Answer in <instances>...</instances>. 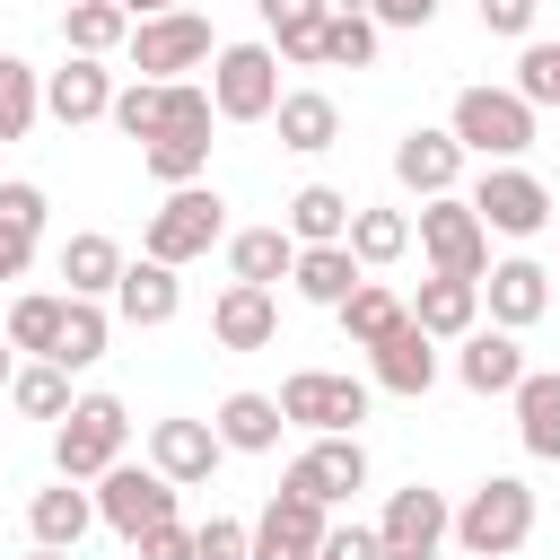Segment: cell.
Instances as JSON below:
<instances>
[{
	"label": "cell",
	"instance_id": "cell-39",
	"mask_svg": "<svg viewBox=\"0 0 560 560\" xmlns=\"http://www.w3.org/2000/svg\"><path fill=\"white\" fill-rule=\"evenodd\" d=\"M61 306H70V298H44V289L18 298V306H9V341H18L26 359H52V350H61Z\"/></svg>",
	"mask_w": 560,
	"mask_h": 560
},
{
	"label": "cell",
	"instance_id": "cell-44",
	"mask_svg": "<svg viewBox=\"0 0 560 560\" xmlns=\"http://www.w3.org/2000/svg\"><path fill=\"white\" fill-rule=\"evenodd\" d=\"M534 9H542V0H481V35H508V44H534Z\"/></svg>",
	"mask_w": 560,
	"mask_h": 560
},
{
	"label": "cell",
	"instance_id": "cell-14",
	"mask_svg": "<svg viewBox=\"0 0 560 560\" xmlns=\"http://www.w3.org/2000/svg\"><path fill=\"white\" fill-rule=\"evenodd\" d=\"M464 158H472V149H464L455 131H429V122H420V131H402V140H394V184H402V192H420V201H438V192H455V184H464Z\"/></svg>",
	"mask_w": 560,
	"mask_h": 560
},
{
	"label": "cell",
	"instance_id": "cell-36",
	"mask_svg": "<svg viewBox=\"0 0 560 560\" xmlns=\"http://www.w3.org/2000/svg\"><path fill=\"white\" fill-rule=\"evenodd\" d=\"M9 402H18L26 420H61L79 394H70V368H61V359H26V368L9 376Z\"/></svg>",
	"mask_w": 560,
	"mask_h": 560
},
{
	"label": "cell",
	"instance_id": "cell-15",
	"mask_svg": "<svg viewBox=\"0 0 560 560\" xmlns=\"http://www.w3.org/2000/svg\"><path fill=\"white\" fill-rule=\"evenodd\" d=\"M481 306H490V324L525 332V324H542V315H551V271H542L534 254H508V262H490V271H481Z\"/></svg>",
	"mask_w": 560,
	"mask_h": 560
},
{
	"label": "cell",
	"instance_id": "cell-26",
	"mask_svg": "<svg viewBox=\"0 0 560 560\" xmlns=\"http://www.w3.org/2000/svg\"><path fill=\"white\" fill-rule=\"evenodd\" d=\"M508 402H516V438H525V455L560 464V368H525V385H516Z\"/></svg>",
	"mask_w": 560,
	"mask_h": 560
},
{
	"label": "cell",
	"instance_id": "cell-49",
	"mask_svg": "<svg viewBox=\"0 0 560 560\" xmlns=\"http://www.w3.org/2000/svg\"><path fill=\"white\" fill-rule=\"evenodd\" d=\"M368 18H376V26H429V18H438V0H376Z\"/></svg>",
	"mask_w": 560,
	"mask_h": 560
},
{
	"label": "cell",
	"instance_id": "cell-35",
	"mask_svg": "<svg viewBox=\"0 0 560 560\" xmlns=\"http://www.w3.org/2000/svg\"><path fill=\"white\" fill-rule=\"evenodd\" d=\"M140 166L175 192V184H201L210 175V131H158V140H140Z\"/></svg>",
	"mask_w": 560,
	"mask_h": 560
},
{
	"label": "cell",
	"instance_id": "cell-34",
	"mask_svg": "<svg viewBox=\"0 0 560 560\" xmlns=\"http://www.w3.org/2000/svg\"><path fill=\"white\" fill-rule=\"evenodd\" d=\"M105 341H114V306H105V298H70V306H61V350H52V359L79 376V368L105 359Z\"/></svg>",
	"mask_w": 560,
	"mask_h": 560
},
{
	"label": "cell",
	"instance_id": "cell-6",
	"mask_svg": "<svg viewBox=\"0 0 560 560\" xmlns=\"http://www.w3.org/2000/svg\"><path fill=\"white\" fill-rule=\"evenodd\" d=\"M280 96H289V88H280V52H271V44H219V61H210V105H219V122H271Z\"/></svg>",
	"mask_w": 560,
	"mask_h": 560
},
{
	"label": "cell",
	"instance_id": "cell-20",
	"mask_svg": "<svg viewBox=\"0 0 560 560\" xmlns=\"http://www.w3.org/2000/svg\"><path fill=\"white\" fill-rule=\"evenodd\" d=\"M455 376H464V394H516L525 385V341L508 324H472L464 350H455Z\"/></svg>",
	"mask_w": 560,
	"mask_h": 560
},
{
	"label": "cell",
	"instance_id": "cell-7",
	"mask_svg": "<svg viewBox=\"0 0 560 560\" xmlns=\"http://www.w3.org/2000/svg\"><path fill=\"white\" fill-rule=\"evenodd\" d=\"M472 210H481V228L490 236H542L560 210H551V192H542V175L534 166H516V158H490L481 166V184L464 192Z\"/></svg>",
	"mask_w": 560,
	"mask_h": 560
},
{
	"label": "cell",
	"instance_id": "cell-11",
	"mask_svg": "<svg viewBox=\"0 0 560 560\" xmlns=\"http://www.w3.org/2000/svg\"><path fill=\"white\" fill-rule=\"evenodd\" d=\"M446 534H455V508H446L429 481L394 490V499H385V516H376L385 560H438V551H446Z\"/></svg>",
	"mask_w": 560,
	"mask_h": 560
},
{
	"label": "cell",
	"instance_id": "cell-24",
	"mask_svg": "<svg viewBox=\"0 0 560 560\" xmlns=\"http://www.w3.org/2000/svg\"><path fill=\"white\" fill-rule=\"evenodd\" d=\"M271 122H280V149H298V158H324V149L341 140V105H332L324 88H289V96L271 105Z\"/></svg>",
	"mask_w": 560,
	"mask_h": 560
},
{
	"label": "cell",
	"instance_id": "cell-16",
	"mask_svg": "<svg viewBox=\"0 0 560 560\" xmlns=\"http://www.w3.org/2000/svg\"><path fill=\"white\" fill-rule=\"evenodd\" d=\"M175 315H184V280H175V262H158V254L122 262V280H114V324L158 332V324H175Z\"/></svg>",
	"mask_w": 560,
	"mask_h": 560
},
{
	"label": "cell",
	"instance_id": "cell-53",
	"mask_svg": "<svg viewBox=\"0 0 560 560\" xmlns=\"http://www.w3.org/2000/svg\"><path fill=\"white\" fill-rule=\"evenodd\" d=\"M26 560H79V551H61V542H35V551H26Z\"/></svg>",
	"mask_w": 560,
	"mask_h": 560
},
{
	"label": "cell",
	"instance_id": "cell-8",
	"mask_svg": "<svg viewBox=\"0 0 560 560\" xmlns=\"http://www.w3.org/2000/svg\"><path fill=\"white\" fill-rule=\"evenodd\" d=\"M210 61H219V35H210L201 9H166V18L131 26V70H149V79H192Z\"/></svg>",
	"mask_w": 560,
	"mask_h": 560
},
{
	"label": "cell",
	"instance_id": "cell-29",
	"mask_svg": "<svg viewBox=\"0 0 560 560\" xmlns=\"http://www.w3.org/2000/svg\"><path fill=\"white\" fill-rule=\"evenodd\" d=\"M289 280H298L306 306H341V298L368 280V262H359L350 245H298V271H289Z\"/></svg>",
	"mask_w": 560,
	"mask_h": 560
},
{
	"label": "cell",
	"instance_id": "cell-41",
	"mask_svg": "<svg viewBox=\"0 0 560 560\" xmlns=\"http://www.w3.org/2000/svg\"><path fill=\"white\" fill-rule=\"evenodd\" d=\"M516 96L542 114V105H560V44H525L516 52Z\"/></svg>",
	"mask_w": 560,
	"mask_h": 560
},
{
	"label": "cell",
	"instance_id": "cell-23",
	"mask_svg": "<svg viewBox=\"0 0 560 560\" xmlns=\"http://www.w3.org/2000/svg\"><path fill=\"white\" fill-rule=\"evenodd\" d=\"M88 525H105V516H96V490H79L70 472H61L52 490H35V499H26V534H35V542L79 551V534H88Z\"/></svg>",
	"mask_w": 560,
	"mask_h": 560
},
{
	"label": "cell",
	"instance_id": "cell-43",
	"mask_svg": "<svg viewBox=\"0 0 560 560\" xmlns=\"http://www.w3.org/2000/svg\"><path fill=\"white\" fill-rule=\"evenodd\" d=\"M140 560H201V525H184V516H166V525H149L140 542H131Z\"/></svg>",
	"mask_w": 560,
	"mask_h": 560
},
{
	"label": "cell",
	"instance_id": "cell-38",
	"mask_svg": "<svg viewBox=\"0 0 560 560\" xmlns=\"http://www.w3.org/2000/svg\"><path fill=\"white\" fill-rule=\"evenodd\" d=\"M376 35H385V26H376L368 9H332V18H324V61H332V70H368V61H376Z\"/></svg>",
	"mask_w": 560,
	"mask_h": 560
},
{
	"label": "cell",
	"instance_id": "cell-5",
	"mask_svg": "<svg viewBox=\"0 0 560 560\" xmlns=\"http://www.w3.org/2000/svg\"><path fill=\"white\" fill-rule=\"evenodd\" d=\"M411 245L429 254V271H455V280H481V271H490V228H481V210H472L464 192H438V201H420V219H411Z\"/></svg>",
	"mask_w": 560,
	"mask_h": 560
},
{
	"label": "cell",
	"instance_id": "cell-19",
	"mask_svg": "<svg viewBox=\"0 0 560 560\" xmlns=\"http://www.w3.org/2000/svg\"><path fill=\"white\" fill-rule=\"evenodd\" d=\"M210 341L219 350H271L280 341V298L254 289V280H228L219 306H210Z\"/></svg>",
	"mask_w": 560,
	"mask_h": 560
},
{
	"label": "cell",
	"instance_id": "cell-45",
	"mask_svg": "<svg viewBox=\"0 0 560 560\" xmlns=\"http://www.w3.org/2000/svg\"><path fill=\"white\" fill-rule=\"evenodd\" d=\"M315 560H385V542H376V525L350 516V525H324V551Z\"/></svg>",
	"mask_w": 560,
	"mask_h": 560
},
{
	"label": "cell",
	"instance_id": "cell-52",
	"mask_svg": "<svg viewBox=\"0 0 560 560\" xmlns=\"http://www.w3.org/2000/svg\"><path fill=\"white\" fill-rule=\"evenodd\" d=\"M9 376H18V341L0 332V394H9Z\"/></svg>",
	"mask_w": 560,
	"mask_h": 560
},
{
	"label": "cell",
	"instance_id": "cell-50",
	"mask_svg": "<svg viewBox=\"0 0 560 560\" xmlns=\"http://www.w3.org/2000/svg\"><path fill=\"white\" fill-rule=\"evenodd\" d=\"M26 262H35V236H18V228L0 219V280H26Z\"/></svg>",
	"mask_w": 560,
	"mask_h": 560
},
{
	"label": "cell",
	"instance_id": "cell-47",
	"mask_svg": "<svg viewBox=\"0 0 560 560\" xmlns=\"http://www.w3.org/2000/svg\"><path fill=\"white\" fill-rule=\"evenodd\" d=\"M201 560H254V525L210 516V525H201Z\"/></svg>",
	"mask_w": 560,
	"mask_h": 560
},
{
	"label": "cell",
	"instance_id": "cell-40",
	"mask_svg": "<svg viewBox=\"0 0 560 560\" xmlns=\"http://www.w3.org/2000/svg\"><path fill=\"white\" fill-rule=\"evenodd\" d=\"M122 140H149L158 122H166V79H131V88H114V114H105Z\"/></svg>",
	"mask_w": 560,
	"mask_h": 560
},
{
	"label": "cell",
	"instance_id": "cell-28",
	"mask_svg": "<svg viewBox=\"0 0 560 560\" xmlns=\"http://www.w3.org/2000/svg\"><path fill=\"white\" fill-rule=\"evenodd\" d=\"M61 280H70V298H114V280H122V245H114L105 228L61 236Z\"/></svg>",
	"mask_w": 560,
	"mask_h": 560
},
{
	"label": "cell",
	"instance_id": "cell-21",
	"mask_svg": "<svg viewBox=\"0 0 560 560\" xmlns=\"http://www.w3.org/2000/svg\"><path fill=\"white\" fill-rule=\"evenodd\" d=\"M411 324H420L429 341H464V332L481 324V280H455V271H429V280L411 289Z\"/></svg>",
	"mask_w": 560,
	"mask_h": 560
},
{
	"label": "cell",
	"instance_id": "cell-13",
	"mask_svg": "<svg viewBox=\"0 0 560 560\" xmlns=\"http://www.w3.org/2000/svg\"><path fill=\"white\" fill-rule=\"evenodd\" d=\"M324 525H332V508H315L306 490H271V508L254 516V560H315Z\"/></svg>",
	"mask_w": 560,
	"mask_h": 560
},
{
	"label": "cell",
	"instance_id": "cell-31",
	"mask_svg": "<svg viewBox=\"0 0 560 560\" xmlns=\"http://www.w3.org/2000/svg\"><path fill=\"white\" fill-rule=\"evenodd\" d=\"M61 44L88 52V61H105V52L131 44V9L122 0H61Z\"/></svg>",
	"mask_w": 560,
	"mask_h": 560
},
{
	"label": "cell",
	"instance_id": "cell-48",
	"mask_svg": "<svg viewBox=\"0 0 560 560\" xmlns=\"http://www.w3.org/2000/svg\"><path fill=\"white\" fill-rule=\"evenodd\" d=\"M254 9H262V26L280 35V26H306V18H324L332 0H254Z\"/></svg>",
	"mask_w": 560,
	"mask_h": 560
},
{
	"label": "cell",
	"instance_id": "cell-9",
	"mask_svg": "<svg viewBox=\"0 0 560 560\" xmlns=\"http://www.w3.org/2000/svg\"><path fill=\"white\" fill-rule=\"evenodd\" d=\"M280 411H289V429H306V438H332V429L359 438V420H368V385L341 376V368H298V376H280Z\"/></svg>",
	"mask_w": 560,
	"mask_h": 560
},
{
	"label": "cell",
	"instance_id": "cell-33",
	"mask_svg": "<svg viewBox=\"0 0 560 560\" xmlns=\"http://www.w3.org/2000/svg\"><path fill=\"white\" fill-rule=\"evenodd\" d=\"M350 254H359L368 271L402 262V254H411V210H376V201H359V210H350Z\"/></svg>",
	"mask_w": 560,
	"mask_h": 560
},
{
	"label": "cell",
	"instance_id": "cell-27",
	"mask_svg": "<svg viewBox=\"0 0 560 560\" xmlns=\"http://www.w3.org/2000/svg\"><path fill=\"white\" fill-rule=\"evenodd\" d=\"M289 271H298V236H289V219H280V228H236V236H228V280L271 289V280H289Z\"/></svg>",
	"mask_w": 560,
	"mask_h": 560
},
{
	"label": "cell",
	"instance_id": "cell-18",
	"mask_svg": "<svg viewBox=\"0 0 560 560\" xmlns=\"http://www.w3.org/2000/svg\"><path fill=\"white\" fill-rule=\"evenodd\" d=\"M44 114L70 122V131H79V122H105V114H114V70L88 61V52H70L61 70H44Z\"/></svg>",
	"mask_w": 560,
	"mask_h": 560
},
{
	"label": "cell",
	"instance_id": "cell-10",
	"mask_svg": "<svg viewBox=\"0 0 560 560\" xmlns=\"http://www.w3.org/2000/svg\"><path fill=\"white\" fill-rule=\"evenodd\" d=\"M96 516H105L122 542H140L149 525L175 516V481H166L158 464H114V472H96Z\"/></svg>",
	"mask_w": 560,
	"mask_h": 560
},
{
	"label": "cell",
	"instance_id": "cell-3",
	"mask_svg": "<svg viewBox=\"0 0 560 560\" xmlns=\"http://www.w3.org/2000/svg\"><path fill=\"white\" fill-rule=\"evenodd\" d=\"M228 236V201H219V184H175L158 210H149V228H140V254H158V262H201L210 245Z\"/></svg>",
	"mask_w": 560,
	"mask_h": 560
},
{
	"label": "cell",
	"instance_id": "cell-42",
	"mask_svg": "<svg viewBox=\"0 0 560 560\" xmlns=\"http://www.w3.org/2000/svg\"><path fill=\"white\" fill-rule=\"evenodd\" d=\"M44 210H52V201H44V184H26V175H9V184H0V219H9L18 236H44Z\"/></svg>",
	"mask_w": 560,
	"mask_h": 560
},
{
	"label": "cell",
	"instance_id": "cell-12",
	"mask_svg": "<svg viewBox=\"0 0 560 560\" xmlns=\"http://www.w3.org/2000/svg\"><path fill=\"white\" fill-rule=\"evenodd\" d=\"M280 490H306L315 508H341V499H359V490H368V446H359L350 429L306 438V455L289 464V481H280Z\"/></svg>",
	"mask_w": 560,
	"mask_h": 560
},
{
	"label": "cell",
	"instance_id": "cell-37",
	"mask_svg": "<svg viewBox=\"0 0 560 560\" xmlns=\"http://www.w3.org/2000/svg\"><path fill=\"white\" fill-rule=\"evenodd\" d=\"M35 114H44V70L18 61V52H0V140H26Z\"/></svg>",
	"mask_w": 560,
	"mask_h": 560
},
{
	"label": "cell",
	"instance_id": "cell-46",
	"mask_svg": "<svg viewBox=\"0 0 560 560\" xmlns=\"http://www.w3.org/2000/svg\"><path fill=\"white\" fill-rule=\"evenodd\" d=\"M324 18H332V9H324ZM324 18L280 26V35H271V52H280V61H298V70H315V61H324Z\"/></svg>",
	"mask_w": 560,
	"mask_h": 560
},
{
	"label": "cell",
	"instance_id": "cell-32",
	"mask_svg": "<svg viewBox=\"0 0 560 560\" xmlns=\"http://www.w3.org/2000/svg\"><path fill=\"white\" fill-rule=\"evenodd\" d=\"M350 192H332V184H298L289 192V236L298 245H350Z\"/></svg>",
	"mask_w": 560,
	"mask_h": 560
},
{
	"label": "cell",
	"instance_id": "cell-17",
	"mask_svg": "<svg viewBox=\"0 0 560 560\" xmlns=\"http://www.w3.org/2000/svg\"><path fill=\"white\" fill-rule=\"evenodd\" d=\"M219 455H228V438H219L210 420H149V464H158L175 490L210 481V472H219Z\"/></svg>",
	"mask_w": 560,
	"mask_h": 560
},
{
	"label": "cell",
	"instance_id": "cell-22",
	"mask_svg": "<svg viewBox=\"0 0 560 560\" xmlns=\"http://www.w3.org/2000/svg\"><path fill=\"white\" fill-rule=\"evenodd\" d=\"M368 376H376L385 394H402V402H420V394L438 385V341H429L420 324H402V332H385V341L368 350Z\"/></svg>",
	"mask_w": 560,
	"mask_h": 560
},
{
	"label": "cell",
	"instance_id": "cell-25",
	"mask_svg": "<svg viewBox=\"0 0 560 560\" xmlns=\"http://www.w3.org/2000/svg\"><path fill=\"white\" fill-rule=\"evenodd\" d=\"M210 429L228 438V455H271L280 429H289V411H280V394H228L210 411Z\"/></svg>",
	"mask_w": 560,
	"mask_h": 560
},
{
	"label": "cell",
	"instance_id": "cell-1",
	"mask_svg": "<svg viewBox=\"0 0 560 560\" xmlns=\"http://www.w3.org/2000/svg\"><path fill=\"white\" fill-rule=\"evenodd\" d=\"M122 446H131V411H122L114 394H79V402L52 420V472H70V481L114 472Z\"/></svg>",
	"mask_w": 560,
	"mask_h": 560
},
{
	"label": "cell",
	"instance_id": "cell-51",
	"mask_svg": "<svg viewBox=\"0 0 560 560\" xmlns=\"http://www.w3.org/2000/svg\"><path fill=\"white\" fill-rule=\"evenodd\" d=\"M122 9H131V26H140V18H166V9H184V0H122Z\"/></svg>",
	"mask_w": 560,
	"mask_h": 560
},
{
	"label": "cell",
	"instance_id": "cell-2",
	"mask_svg": "<svg viewBox=\"0 0 560 560\" xmlns=\"http://www.w3.org/2000/svg\"><path fill=\"white\" fill-rule=\"evenodd\" d=\"M525 534H534V490H525L516 472L472 481V499L455 508V542H464V560H508V551H525Z\"/></svg>",
	"mask_w": 560,
	"mask_h": 560
},
{
	"label": "cell",
	"instance_id": "cell-4",
	"mask_svg": "<svg viewBox=\"0 0 560 560\" xmlns=\"http://www.w3.org/2000/svg\"><path fill=\"white\" fill-rule=\"evenodd\" d=\"M446 131L490 166V158H525L534 149V105L516 96V88H464L455 96V114H446Z\"/></svg>",
	"mask_w": 560,
	"mask_h": 560
},
{
	"label": "cell",
	"instance_id": "cell-54",
	"mask_svg": "<svg viewBox=\"0 0 560 560\" xmlns=\"http://www.w3.org/2000/svg\"><path fill=\"white\" fill-rule=\"evenodd\" d=\"M332 9H376V0H332Z\"/></svg>",
	"mask_w": 560,
	"mask_h": 560
},
{
	"label": "cell",
	"instance_id": "cell-30",
	"mask_svg": "<svg viewBox=\"0 0 560 560\" xmlns=\"http://www.w3.org/2000/svg\"><path fill=\"white\" fill-rule=\"evenodd\" d=\"M332 315H341V332H350V350H376L385 332H402V324H411V298H394L385 280H359V289H350V298H341Z\"/></svg>",
	"mask_w": 560,
	"mask_h": 560
}]
</instances>
